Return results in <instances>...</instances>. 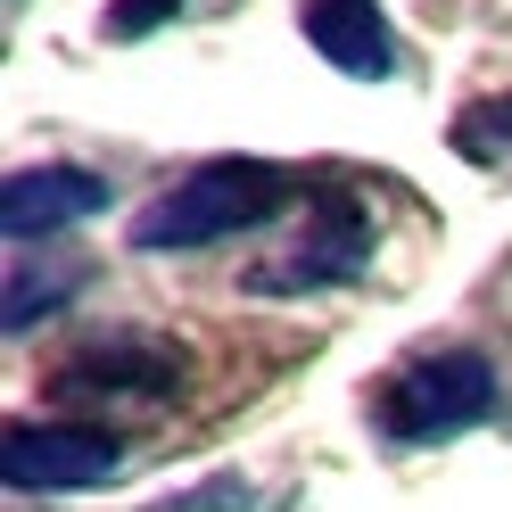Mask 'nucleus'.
<instances>
[{"label":"nucleus","instance_id":"39448f33","mask_svg":"<svg viewBox=\"0 0 512 512\" xmlns=\"http://www.w3.org/2000/svg\"><path fill=\"white\" fill-rule=\"evenodd\" d=\"M100 207H108V182L91 166H17L0 182V240L9 248H50L58 232H75Z\"/></svg>","mask_w":512,"mask_h":512},{"label":"nucleus","instance_id":"0eeeda50","mask_svg":"<svg viewBox=\"0 0 512 512\" xmlns=\"http://www.w3.org/2000/svg\"><path fill=\"white\" fill-rule=\"evenodd\" d=\"M306 50L356 83H380L397 67V34L380 17V0H306Z\"/></svg>","mask_w":512,"mask_h":512},{"label":"nucleus","instance_id":"9d476101","mask_svg":"<svg viewBox=\"0 0 512 512\" xmlns=\"http://www.w3.org/2000/svg\"><path fill=\"white\" fill-rule=\"evenodd\" d=\"M174 17H182V0H108L100 34L108 42H141V34H157V25H174Z\"/></svg>","mask_w":512,"mask_h":512},{"label":"nucleus","instance_id":"1a4fd4ad","mask_svg":"<svg viewBox=\"0 0 512 512\" xmlns=\"http://www.w3.org/2000/svg\"><path fill=\"white\" fill-rule=\"evenodd\" d=\"M446 141L479 166H512V91H488V100H471L455 124H446Z\"/></svg>","mask_w":512,"mask_h":512},{"label":"nucleus","instance_id":"20e7f679","mask_svg":"<svg viewBox=\"0 0 512 512\" xmlns=\"http://www.w3.org/2000/svg\"><path fill=\"white\" fill-rule=\"evenodd\" d=\"M124 471V438L100 422H9L0 430V488L9 496H67Z\"/></svg>","mask_w":512,"mask_h":512},{"label":"nucleus","instance_id":"6e6552de","mask_svg":"<svg viewBox=\"0 0 512 512\" xmlns=\"http://www.w3.org/2000/svg\"><path fill=\"white\" fill-rule=\"evenodd\" d=\"M75 290H83V256H67V248H50V256L17 248V265L0 273V331L25 339L34 323H50V314L67 306Z\"/></svg>","mask_w":512,"mask_h":512},{"label":"nucleus","instance_id":"423d86ee","mask_svg":"<svg viewBox=\"0 0 512 512\" xmlns=\"http://www.w3.org/2000/svg\"><path fill=\"white\" fill-rule=\"evenodd\" d=\"M58 397H174L182 389V356L157 339H100L83 347L67 372H50Z\"/></svg>","mask_w":512,"mask_h":512},{"label":"nucleus","instance_id":"f03ea898","mask_svg":"<svg viewBox=\"0 0 512 512\" xmlns=\"http://www.w3.org/2000/svg\"><path fill=\"white\" fill-rule=\"evenodd\" d=\"M372 248H380L372 207L347 199V190H323L298 232L240 273V290L248 298H323V290H347V281L372 265Z\"/></svg>","mask_w":512,"mask_h":512},{"label":"nucleus","instance_id":"7ed1b4c3","mask_svg":"<svg viewBox=\"0 0 512 512\" xmlns=\"http://www.w3.org/2000/svg\"><path fill=\"white\" fill-rule=\"evenodd\" d=\"M496 364L479 347H438V356H413L389 389H380V438L397 446H438L463 438L496 413Z\"/></svg>","mask_w":512,"mask_h":512},{"label":"nucleus","instance_id":"f257e3e1","mask_svg":"<svg viewBox=\"0 0 512 512\" xmlns=\"http://www.w3.org/2000/svg\"><path fill=\"white\" fill-rule=\"evenodd\" d=\"M281 207H290V174L273 157H207V166L174 174L133 215V248H149V256L215 248V240H240L256 223H273Z\"/></svg>","mask_w":512,"mask_h":512}]
</instances>
